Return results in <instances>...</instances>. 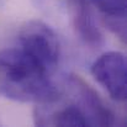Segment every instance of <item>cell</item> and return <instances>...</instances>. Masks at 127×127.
<instances>
[{
	"label": "cell",
	"mask_w": 127,
	"mask_h": 127,
	"mask_svg": "<svg viewBox=\"0 0 127 127\" xmlns=\"http://www.w3.org/2000/svg\"><path fill=\"white\" fill-rule=\"evenodd\" d=\"M105 16L107 27L126 41V0H90Z\"/></svg>",
	"instance_id": "obj_5"
},
{
	"label": "cell",
	"mask_w": 127,
	"mask_h": 127,
	"mask_svg": "<svg viewBox=\"0 0 127 127\" xmlns=\"http://www.w3.org/2000/svg\"><path fill=\"white\" fill-rule=\"evenodd\" d=\"M42 64L20 47L0 51V96L17 102L46 104L59 88Z\"/></svg>",
	"instance_id": "obj_1"
},
{
	"label": "cell",
	"mask_w": 127,
	"mask_h": 127,
	"mask_svg": "<svg viewBox=\"0 0 127 127\" xmlns=\"http://www.w3.org/2000/svg\"><path fill=\"white\" fill-rule=\"evenodd\" d=\"M74 30L83 42L96 48L102 46L104 36L90 9V0H68Z\"/></svg>",
	"instance_id": "obj_4"
},
{
	"label": "cell",
	"mask_w": 127,
	"mask_h": 127,
	"mask_svg": "<svg viewBox=\"0 0 127 127\" xmlns=\"http://www.w3.org/2000/svg\"><path fill=\"white\" fill-rule=\"evenodd\" d=\"M91 74L116 101L127 97V62L121 52L111 51L101 54L91 64Z\"/></svg>",
	"instance_id": "obj_3"
},
{
	"label": "cell",
	"mask_w": 127,
	"mask_h": 127,
	"mask_svg": "<svg viewBox=\"0 0 127 127\" xmlns=\"http://www.w3.org/2000/svg\"><path fill=\"white\" fill-rule=\"evenodd\" d=\"M19 47L49 73L57 68L61 57L59 40L47 24L37 20L27 22L19 35Z\"/></svg>",
	"instance_id": "obj_2"
}]
</instances>
